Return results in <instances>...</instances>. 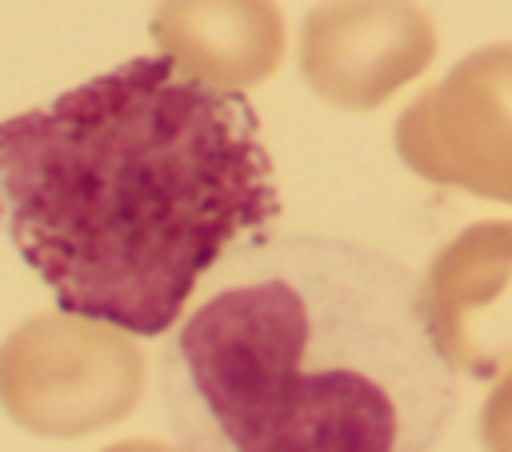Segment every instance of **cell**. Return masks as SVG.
Listing matches in <instances>:
<instances>
[{
  "instance_id": "1",
  "label": "cell",
  "mask_w": 512,
  "mask_h": 452,
  "mask_svg": "<svg viewBox=\"0 0 512 452\" xmlns=\"http://www.w3.org/2000/svg\"><path fill=\"white\" fill-rule=\"evenodd\" d=\"M280 216L260 116L168 52L0 120V228L60 312L164 336Z\"/></svg>"
},
{
  "instance_id": "2",
  "label": "cell",
  "mask_w": 512,
  "mask_h": 452,
  "mask_svg": "<svg viewBox=\"0 0 512 452\" xmlns=\"http://www.w3.org/2000/svg\"><path fill=\"white\" fill-rule=\"evenodd\" d=\"M160 352L180 452H436L460 404L424 280L344 236H252Z\"/></svg>"
},
{
  "instance_id": "3",
  "label": "cell",
  "mask_w": 512,
  "mask_h": 452,
  "mask_svg": "<svg viewBox=\"0 0 512 452\" xmlns=\"http://www.w3.org/2000/svg\"><path fill=\"white\" fill-rule=\"evenodd\" d=\"M400 160L480 196L512 200V44L464 56L396 124Z\"/></svg>"
},
{
  "instance_id": "4",
  "label": "cell",
  "mask_w": 512,
  "mask_h": 452,
  "mask_svg": "<svg viewBox=\"0 0 512 452\" xmlns=\"http://www.w3.org/2000/svg\"><path fill=\"white\" fill-rule=\"evenodd\" d=\"M436 52L432 24L412 0H324L304 16L300 68L316 96L372 108Z\"/></svg>"
},
{
  "instance_id": "5",
  "label": "cell",
  "mask_w": 512,
  "mask_h": 452,
  "mask_svg": "<svg viewBox=\"0 0 512 452\" xmlns=\"http://www.w3.org/2000/svg\"><path fill=\"white\" fill-rule=\"evenodd\" d=\"M444 356L476 380L512 364V224H472L444 244L424 276Z\"/></svg>"
},
{
  "instance_id": "6",
  "label": "cell",
  "mask_w": 512,
  "mask_h": 452,
  "mask_svg": "<svg viewBox=\"0 0 512 452\" xmlns=\"http://www.w3.org/2000/svg\"><path fill=\"white\" fill-rule=\"evenodd\" d=\"M152 36L180 68L220 88L260 80L280 60L272 0H164Z\"/></svg>"
},
{
  "instance_id": "7",
  "label": "cell",
  "mask_w": 512,
  "mask_h": 452,
  "mask_svg": "<svg viewBox=\"0 0 512 452\" xmlns=\"http://www.w3.org/2000/svg\"><path fill=\"white\" fill-rule=\"evenodd\" d=\"M476 432H480L484 452H512V372L488 392Z\"/></svg>"
}]
</instances>
